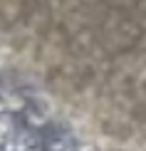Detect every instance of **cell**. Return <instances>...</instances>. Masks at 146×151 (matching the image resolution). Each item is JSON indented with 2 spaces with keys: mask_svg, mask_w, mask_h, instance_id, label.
Masks as SVG:
<instances>
[{
  "mask_svg": "<svg viewBox=\"0 0 146 151\" xmlns=\"http://www.w3.org/2000/svg\"><path fill=\"white\" fill-rule=\"evenodd\" d=\"M8 106H17V102H15V99H10L5 92H0V111H5Z\"/></svg>",
  "mask_w": 146,
  "mask_h": 151,
  "instance_id": "cell-2",
  "label": "cell"
},
{
  "mask_svg": "<svg viewBox=\"0 0 146 151\" xmlns=\"http://www.w3.org/2000/svg\"><path fill=\"white\" fill-rule=\"evenodd\" d=\"M10 136V119L8 116H0V144Z\"/></svg>",
  "mask_w": 146,
  "mask_h": 151,
  "instance_id": "cell-1",
  "label": "cell"
}]
</instances>
